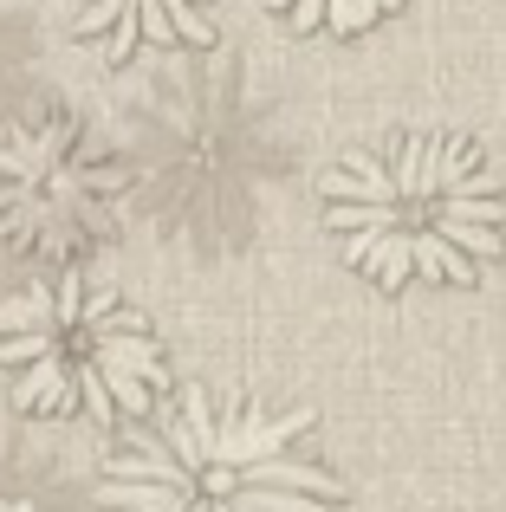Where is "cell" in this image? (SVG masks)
Listing matches in <instances>:
<instances>
[{
    "label": "cell",
    "instance_id": "obj_1",
    "mask_svg": "<svg viewBox=\"0 0 506 512\" xmlns=\"http://www.w3.org/2000/svg\"><path fill=\"white\" fill-rule=\"evenodd\" d=\"M338 474L312 454V409L182 389L150 409L98 474L104 512H331Z\"/></svg>",
    "mask_w": 506,
    "mask_h": 512
},
{
    "label": "cell",
    "instance_id": "obj_2",
    "mask_svg": "<svg viewBox=\"0 0 506 512\" xmlns=\"http://www.w3.org/2000/svg\"><path fill=\"white\" fill-rule=\"evenodd\" d=\"M325 227L383 292L474 286L506 253V182L468 137H396L325 175Z\"/></svg>",
    "mask_w": 506,
    "mask_h": 512
},
{
    "label": "cell",
    "instance_id": "obj_3",
    "mask_svg": "<svg viewBox=\"0 0 506 512\" xmlns=\"http://www.w3.org/2000/svg\"><path fill=\"white\" fill-rule=\"evenodd\" d=\"M0 370L13 409L98 428L143 422L169 383L150 318L78 260L0 299Z\"/></svg>",
    "mask_w": 506,
    "mask_h": 512
},
{
    "label": "cell",
    "instance_id": "obj_4",
    "mask_svg": "<svg viewBox=\"0 0 506 512\" xmlns=\"http://www.w3.org/2000/svg\"><path fill=\"white\" fill-rule=\"evenodd\" d=\"M104 188L111 175L78 143L72 124L26 130L0 143V240L65 260L104 234Z\"/></svg>",
    "mask_w": 506,
    "mask_h": 512
},
{
    "label": "cell",
    "instance_id": "obj_5",
    "mask_svg": "<svg viewBox=\"0 0 506 512\" xmlns=\"http://www.w3.org/2000/svg\"><path fill=\"white\" fill-rule=\"evenodd\" d=\"M215 0H72V33L98 46L104 65H130L143 52L215 46Z\"/></svg>",
    "mask_w": 506,
    "mask_h": 512
},
{
    "label": "cell",
    "instance_id": "obj_6",
    "mask_svg": "<svg viewBox=\"0 0 506 512\" xmlns=\"http://www.w3.org/2000/svg\"><path fill=\"white\" fill-rule=\"evenodd\" d=\"M266 7H279L286 26H299V33L351 39V33H370L377 20H390L403 0H266Z\"/></svg>",
    "mask_w": 506,
    "mask_h": 512
}]
</instances>
